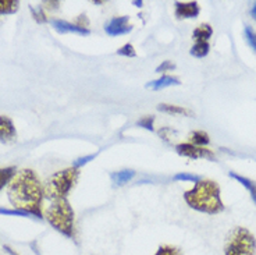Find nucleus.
<instances>
[{
    "instance_id": "0eeeda50",
    "label": "nucleus",
    "mask_w": 256,
    "mask_h": 255,
    "mask_svg": "<svg viewBox=\"0 0 256 255\" xmlns=\"http://www.w3.org/2000/svg\"><path fill=\"white\" fill-rule=\"evenodd\" d=\"M132 24L130 23V17L128 16H117L110 19L106 24H104V32L109 37H122V35H127L132 31Z\"/></svg>"
},
{
    "instance_id": "9b49d317",
    "label": "nucleus",
    "mask_w": 256,
    "mask_h": 255,
    "mask_svg": "<svg viewBox=\"0 0 256 255\" xmlns=\"http://www.w3.org/2000/svg\"><path fill=\"white\" fill-rule=\"evenodd\" d=\"M180 80L177 77L173 76H167V74H163V76L158 78V80H154L150 83L146 84V88L152 91H160L164 90V88H168V87H174V85H180Z\"/></svg>"
},
{
    "instance_id": "dca6fc26",
    "label": "nucleus",
    "mask_w": 256,
    "mask_h": 255,
    "mask_svg": "<svg viewBox=\"0 0 256 255\" xmlns=\"http://www.w3.org/2000/svg\"><path fill=\"white\" fill-rule=\"evenodd\" d=\"M17 173V167L16 166H7V167H0V191L8 187V184L12 183V180Z\"/></svg>"
},
{
    "instance_id": "6e6552de",
    "label": "nucleus",
    "mask_w": 256,
    "mask_h": 255,
    "mask_svg": "<svg viewBox=\"0 0 256 255\" xmlns=\"http://www.w3.org/2000/svg\"><path fill=\"white\" fill-rule=\"evenodd\" d=\"M200 13V7L196 2H176L174 16L178 20L196 19Z\"/></svg>"
},
{
    "instance_id": "a878e982",
    "label": "nucleus",
    "mask_w": 256,
    "mask_h": 255,
    "mask_svg": "<svg viewBox=\"0 0 256 255\" xmlns=\"http://www.w3.org/2000/svg\"><path fill=\"white\" fill-rule=\"evenodd\" d=\"M244 34H245V38H246V42L250 44V46L256 52V32L250 28V27H245L244 30Z\"/></svg>"
},
{
    "instance_id": "7ed1b4c3",
    "label": "nucleus",
    "mask_w": 256,
    "mask_h": 255,
    "mask_svg": "<svg viewBox=\"0 0 256 255\" xmlns=\"http://www.w3.org/2000/svg\"><path fill=\"white\" fill-rule=\"evenodd\" d=\"M48 223L67 238H76V212L68 198H60L52 201L46 208L45 215Z\"/></svg>"
},
{
    "instance_id": "a211bd4d",
    "label": "nucleus",
    "mask_w": 256,
    "mask_h": 255,
    "mask_svg": "<svg viewBox=\"0 0 256 255\" xmlns=\"http://www.w3.org/2000/svg\"><path fill=\"white\" fill-rule=\"evenodd\" d=\"M209 51H210L209 42H194L190 53H191V56H194V58L204 59L209 55Z\"/></svg>"
},
{
    "instance_id": "9d476101",
    "label": "nucleus",
    "mask_w": 256,
    "mask_h": 255,
    "mask_svg": "<svg viewBox=\"0 0 256 255\" xmlns=\"http://www.w3.org/2000/svg\"><path fill=\"white\" fill-rule=\"evenodd\" d=\"M17 140V130L13 120L7 116H0V142L10 144Z\"/></svg>"
},
{
    "instance_id": "2f4dec72",
    "label": "nucleus",
    "mask_w": 256,
    "mask_h": 255,
    "mask_svg": "<svg viewBox=\"0 0 256 255\" xmlns=\"http://www.w3.org/2000/svg\"><path fill=\"white\" fill-rule=\"evenodd\" d=\"M250 17L256 21V2L252 5V7H250Z\"/></svg>"
},
{
    "instance_id": "f03ea898",
    "label": "nucleus",
    "mask_w": 256,
    "mask_h": 255,
    "mask_svg": "<svg viewBox=\"0 0 256 255\" xmlns=\"http://www.w3.org/2000/svg\"><path fill=\"white\" fill-rule=\"evenodd\" d=\"M184 201L191 209L208 215H218L224 210L220 185L209 179L198 180L191 190L184 192Z\"/></svg>"
},
{
    "instance_id": "39448f33",
    "label": "nucleus",
    "mask_w": 256,
    "mask_h": 255,
    "mask_svg": "<svg viewBox=\"0 0 256 255\" xmlns=\"http://www.w3.org/2000/svg\"><path fill=\"white\" fill-rule=\"evenodd\" d=\"M224 255H256V238L245 227H234L224 244Z\"/></svg>"
},
{
    "instance_id": "c85d7f7f",
    "label": "nucleus",
    "mask_w": 256,
    "mask_h": 255,
    "mask_svg": "<svg viewBox=\"0 0 256 255\" xmlns=\"http://www.w3.org/2000/svg\"><path fill=\"white\" fill-rule=\"evenodd\" d=\"M76 24L81 28H86L88 30V26H90V20L86 19V16H80L77 20H76Z\"/></svg>"
},
{
    "instance_id": "7c9ffc66",
    "label": "nucleus",
    "mask_w": 256,
    "mask_h": 255,
    "mask_svg": "<svg viewBox=\"0 0 256 255\" xmlns=\"http://www.w3.org/2000/svg\"><path fill=\"white\" fill-rule=\"evenodd\" d=\"M3 249H4L8 255H18L13 248H12V247H8V245H3Z\"/></svg>"
},
{
    "instance_id": "1a4fd4ad",
    "label": "nucleus",
    "mask_w": 256,
    "mask_h": 255,
    "mask_svg": "<svg viewBox=\"0 0 256 255\" xmlns=\"http://www.w3.org/2000/svg\"><path fill=\"white\" fill-rule=\"evenodd\" d=\"M49 23H50L52 27H53L58 34H77V35H81V37H88L90 34V30L81 28V27H78L76 23H68V21H66V20L52 19Z\"/></svg>"
},
{
    "instance_id": "ddd939ff",
    "label": "nucleus",
    "mask_w": 256,
    "mask_h": 255,
    "mask_svg": "<svg viewBox=\"0 0 256 255\" xmlns=\"http://www.w3.org/2000/svg\"><path fill=\"white\" fill-rule=\"evenodd\" d=\"M230 177L231 179H234L236 181H238L240 184L244 185L245 188H246V191L250 192V198H252V201H254V204L256 205V183L254 180L248 179V177H245V176H241V174H238L236 172H230Z\"/></svg>"
},
{
    "instance_id": "b1692460",
    "label": "nucleus",
    "mask_w": 256,
    "mask_h": 255,
    "mask_svg": "<svg viewBox=\"0 0 256 255\" xmlns=\"http://www.w3.org/2000/svg\"><path fill=\"white\" fill-rule=\"evenodd\" d=\"M0 215H12V216H22V217H32L28 212L21 209H8V208H0Z\"/></svg>"
},
{
    "instance_id": "473e14b6",
    "label": "nucleus",
    "mask_w": 256,
    "mask_h": 255,
    "mask_svg": "<svg viewBox=\"0 0 256 255\" xmlns=\"http://www.w3.org/2000/svg\"><path fill=\"white\" fill-rule=\"evenodd\" d=\"M134 5H135V6L141 7L142 6V2H140V3H138V2H134Z\"/></svg>"
},
{
    "instance_id": "bb28decb",
    "label": "nucleus",
    "mask_w": 256,
    "mask_h": 255,
    "mask_svg": "<svg viewBox=\"0 0 256 255\" xmlns=\"http://www.w3.org/2000/svg\"><path fill=\"white\" fill-rule=\"evenodd\" d=\"M176 69V64L170 60H164L156 67V73H166V71H172Z\"/></svg>"
},
{
    "instance_id": "f257e3e1",
    "label": "nucleus",
    "mask_w": 256,
    "mask_h": 255,
    "mask_svg": "<svg viewBox=\"0 0 256 255\" xmlns=\"http://www.w3.org/2000/svg\"><path fill=\"white\" fill-rule=\"evenodd\" d=\"M7 198L16 209L26 210L36 219L44 217V184L32 169H21L16 173L7 187Z\"/></svg>"
},
{
    "instance_id": "c756f323",
    "label": "nucleus",
    "mask_w": 256,
    "mask_h": 255,
    "mask_svg": "<svg viewBox=\"0 0 256 255\" xmlns=\"http://www.w3.org/2000/svg\"><path fill=\"white\" fill-rule=\"evenodd\" d=\"M44 5H45V7H48V9H58L60 2H45Z\"/></svg>"
},
{
    "instance_id": "20e7f679",
    "label": "nucleus",
    "mask_w": 256,
    "mask_h": 255,
    "mask_svg": "<svg viewBox=\"0 0 256 255\" xmlns=\"http://www.w3.org/2000/svg\"><path fill=\"white\" fill-rule=\"evenodd\" d=\"M78 179H80V169L74 167V166L53 173L50 177H48L44 184L45 198L52 199V201L60 199V198H67L71 190L77 184Z\"/></svg>"
},
{
    "instance_id": "f3484780",
    "label": "nucleus",
    "mask_w": 256,
    "mask_h": 255,
    "mask_svg": "<svg viewBox=\"0 0 256 255\" xmlns=\"http://www.w3.org/2000/svg\"><path fill=\"white\" fill-rule=\"evenodd\" d=\"M209 142H210V138L205 131L196 130L190 134V144H194L196 147H206V145H209Z\"/></svg>"
},
{
    "instance_id": "412c9836",
    "label": "nucleus",
    "mask_w": 256,
    "mask_h": 255,
    "mask_svg": "<svg viewBox=\"0 0 256 255\" xmlns=\"http://www.w3.org/2000/svg\"><path fill=\"white\" fill-rule=\"evenodd\" d=\"M117 55L118 56H122V58H136V52H135V48L131 44H126L122 45L118 51H117Z\"/></svg>"
},
{
    "instance_id": "4468645a",
    "label": "nucleus",
    "mask_w": 256,
    "mask_h": 255,
    "mask_svg": "<svg viewBox=\"0 0 256 255\" xmlns=\"http://www.w3.org/2000/svg\"><path fill=\"white\" fill-rule=\"evenodd\" d=\"M213 35V28L209 24H200L192 32L194 42H209V39Z\"/></svg>"
},
{
    "instance_id": "aec40b11",
    "label": "nucleus",
    "mask_w": 256,
    "mask_h": 255,
    "mask_svg": "<svg viewBox=\"0 0 256 255\" xmlns=\"http://www.w3.org/2000/svg\"><path fill=\"white\" fill-rule=\"evenodd\" d=\"M154 255H182V251L177 245L164 244V245H160L159 248L156 249Z\"/></svg>"
},
{
    "instance_id": "4be33fe9",
    "label": "nucleus",
    "mask_w": 256,
    "mask_h": 255,
    "mask_svg": "<svg viewBox=\"0 0 256 255\" xmlns=\"http://www.w3.org/2000/svg\"><path fill=\"white\" fill-rule=\"evenodd\" d=\"M174 181H192V183H196L198 180H200L199 176H195V174H191V173H177V174H174L173 177Z\"/></svg>"
},
{
    "instance_id": "6ab92c4d",
    "label": "nucleus",
    "mask_w": 256,
    "mask_h": 255,
    "mask_svg": "<svg viewBox=\"0 0 256 255\" xmlns=\"http://www.w3.org/2000/svg\"><path fill=\"white\" fill-rule=\"evenodd\" d=\"M18 9L20 2L17 0H0V16L17 13Z\"/></svg>"
},
{
    "instance_id": "393cba45",
    "label": "nucleus",
    "mask_w": 256,
    "mask_h": 255,
    "mask_svg": "<svg viewBox=\"0 0 256 255\" xmlns=\"http://www.w3.org/2000/svg\"><path fill=\"white\" fill-rule=\"evenodd\" d=\"M154 116H145V117H142L141 120H138V126L142 128H145L148 131H154Z\"/></svg>"
},
{
    "instance_id": "5701e85b",
    "label": "nucleus",
    "mask_w": 256,
    "mask_h": 255,
    "mask_svg": "<svg viewBox=\"0 0 256 255\" xmlns=\"http://www.w3.org/2000/svg\"><path fill=\"white\" fill-rule=\"evenodd\" d=\"M31 12L32 16H34V19L36 20L39 24H44V23H48V21H49V20H48V16L45 14L42 7H31Z\"/></svg>"
},
{
    "instance_id": "f8f14e48",
    "label": "nucleus",
    "mask_w": 256,
    "mask_h": 255,
    "mask_svg": "<svg viewBox=\"0 0 256 255\" xmlns=\"http://www.w3.org/2000/svg\"><path fill=\"white\" fill-rule=\"evenodd\" d=\"M158 110L162 112V113L173 116H188V117L194 116V113L190 109L182 108V106H178V105H172V103H160L158 106Z\"/></svg>"
},
{
    "instance_id": "423d86ee",
    "label": "nucleus",
    "mask_w": 256,
    "mask_h": 255,
    "mask_svg": "<svg viewBox=\"0 0 256 255\" xmlns=\"http://www.w3.org/2000/svg\"><path fill=\"white\" fill-rule=\"evenodd\" d=\"M176 151L178 155L188 158V159H208V160H214V152L212 149H208L206 147H196L194 144L190 142H182L176 145Z\"/></svg>"
},
{
    "instance_id": "2eb2a0df",
    "label": "nucleus",
    "mask_w": 256,
    "mask_h": 255,
    "mask_svg": "<svg viewBox=\"0 0 256 255\" xmlns=\"http://www.w3.org/2000/svg\"><path fill=\"white\" fill-rule=\"evenodd\" d=\"M136 173L131 169H124V170H118V172H113L110 174V179L116 185H126L134 179Z\"/></svg>"
},
{
    "instance_id": "cd10ccee",
    "label": "nucleus",
    "mask_w": 256,
    "mask_h": 255,
    "mask_svg": "<svg viewBox=\"0 0 256 255\" xmlns=\"http://www.w3.org/2000/svg\"><path fill=\"white\" fill-rule=\"evenodd\" d=\"M95 153H92V155H86V156H84V158H80V159L74 160V163H72V166L74 167H77V169H81L84 165H86L88 162H90L92 159H95Z\"/></svg>"
}]
</instances>
